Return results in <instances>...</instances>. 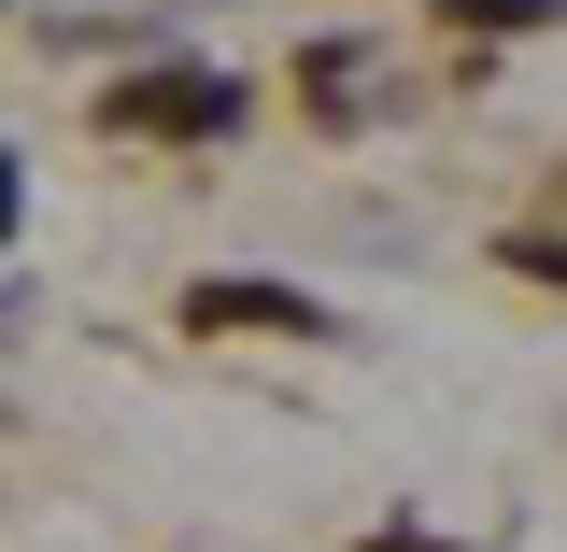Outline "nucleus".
Masks as SVG:
<instances>
[{"instance_id": "2", "label": "nucleus", "mask_w": 567, "mask_h": 552, "mask_svg": "<svg viewBox=\"0 0 567 552\" xmlns=\"http://www.w3.org/2000/svg\"><path fill=\"white\" fill-rule=\"evenodd\" d=\"M185 326H284V341H312L327 312H312L298 283H199V298H185Z\"/></svg>"}, {"instance_id": "5", "label": "nucleus", "mask_w": 567, "mask_h": 552, "mask_svg": "<svg viewBox=\"0 0 567 552\" xmlns=\"http://www.w3.org/2000/svg\"><path fill=\"white\" fill-rule=\"evenodd\" d=\"M369 552H440V539H369Z\"/></svg>"}, {"instance_id": "4", "label": "nucleus", "mask_w": 567, "mask_h": 552, "mask_svg": "<svg viewBox=\"0 0 567 552\" xmlns=\"http://www.w3.org/2000/svg\"><path fill=\"white\" fill-rule=\"evenodd\" d=\"M511 270H539V283H567V241H511Z\"/></svg>"}, {"instance_id": "1", "label": "nucleus", "mask_w": 567, "mask_h": 552, "mask_svg": "<svg viewBox=\"0 0 567 552\" xmlns=\"http://www.w3.org/2000/svg\"><path fill=\"white\" fill-rule=\"evenodd\" d=\"M114 128H241V85L227 71H156V85L114 100Z\"/></svg>"}, {"instance_id": "3", "label": "nucleus", "mask_w": 567, "mask_h": 552, "mask_svg": "<svg viewBox=\"0 0 567 552\" xmlns=\"http://www.w3.org/2000/svg\"><path fill=\"white\" fill-rule=\"evenodd\" d=\"M454 29H539V14H567V0H440Z\"/></svg>"}]
</instances>
